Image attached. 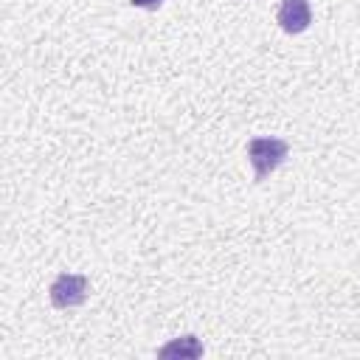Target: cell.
<instances>
[{
	"label": "cell",
	"mask_w": 360,
	"mask_h": 360,
	"mask_svg": "<svg viewBox=\"0 0 360 360\" xmlns=\"http://www.w3.org/2000/svg\"><path fill=\"white\" fill-rule=\"evenodd\" d=\"M276 20L284 34H301L312 22V6L309 0H281Z\"/></svg>",
	"instance_id": "3"
},
{
	"label": "cell",
	"mask_w": 360,
	"mask_h": 360,
	"mask_svg": "<svg viewBox=\"0 0 360 360\" xmlns=\"http://www.w3.org/2000/svg\"><path fill=\"white\" fill-rule=\"evenodd\" d=\"M287 155H290V143L284 138H276V135L250 138L248 141V160L253 166V180L262 183L264 177H270L284 163Z\"/></svg>",
	"instance_id": "1"
},
{
	"label": "cell",
	"mask_w": 360,
	"mask_h": 360,
	"mask_svg": "<svg viewBox=\"0 0 360 360\" xmlns=\"http://www.w3.org/2000/svg\"><path fill=\"white\" fill-rule=\"evenodd\" d=\"M166 0H129V6H135V8H149V11H155V8H160Z\"/></svg>",
	"instance_id": "5"
},
{
	"label": "cell",
	"mask_w": 360,
	"mask_h": 360,
	"mask_svg": "<svg viewBox=\"0 0 360 360\" xmlns=\"http://www.w3.org/2000/svg\"><path fill=\"white\" fill-rule=\"evenodd\" d=\"M87 287H90L87 276H82V273H68V270H65V273H59V276L51 281L48 298H51V304H53L56 309H73V307L84 304Z\"/></svg>",
	"instance_id": "2"
},
{
	"label": "cell",
	"mask_w": 360,
	"mask_h": 360,
	"mask_svg": "<svg viewBox=\"0 0 360 360\" xmlns=\"http://www.w3.org/2000/svg\"><path fill=\"white\" fill-rule=\"evenodd\" d=\"M158 357H202V343L194 335H183L158 349Z\"/></svg>",
	"instance_id": "4"
}]
</instances>
